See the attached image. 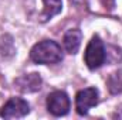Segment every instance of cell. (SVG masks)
Masks as SVG:
<instances>
[{"mask_svg":"<svg viewBox=\"0 0 122 120\" xmlns=\"http://www.w3.org/2000/svg\"><path fill=\"white\" fill-rule=\"evenodd\" d=\"M30 58L36 64H57L62 60V50L61 47L51 40H44L37 42L30 51Z\"/></svg>","mask_w":122,"mask_h":120,"instance_id":"obj_1","label":"cell"},{"mask_svg":"<svg viewBox=\"0 0 122 120\" xmlns=\"http://www.w3.org/2000/svg\"><path fill=\"white\" fill-rule=\"evenodd\" d=\"M105 60H107V52H105L104 42L98 35H94L87 45L84 61L90 69H97L105 62Z\"/></svg>","mask_w":122,"mask_h":120,"instance_id":"obj_2","label":"cell"},{"mask_svg":"<svg viewBox=\"0 0 122 120\" xmlns=\"http://www.w3.org/2000/svg\"><path fill=\"white\" fill-rule=\"evenodd\" d=\"M99 100V93L95 88H85L80 90L75 96V109L77 113L81 116H85L90 109L98 105Z\"/></svg>","mask_w":122,"mask_h":120,"instance_id":"obj_3","label":"cell"},{"mask_svg":"<svg viewBox=\"0 0 122 120\" xmlns=\"http://www.w3.org/2000/svg\"><path fill=\"white\" fill-rule=\"evenodd\" d=\"M47 109L53 116H64L70 110V99L65 92L54 90L47 96Z\"/></svg>","mask_w":122,"mask_h":120,"instance_id":"obj_4","label":"cell"},{"mask_svg":"<svg viewBox=\"0 0 122 120\" xmlns=\"http://www.w3.org/2000/svg\"><path fill=\"white\" fill-rule=\"evenodd\" d=\"M30 106L24 99L20 97H11L4 103V106L0 110V116L4 119H17L29 115Z\"/></svg>","mask_w":122,"mask_h":120,"instance_id":"obj_5","label":"cell"},{"mask_svg":"<svg viewBox=\"0 0 122 120\" xmlns=\"http://www.w3.org/2000/svg\"><path fill=\"white\" fill-rule=\"evenodd\" d=\"M14 85L23 93H33V92H37V90L41 89L43 79L38 74L33 72V74H26V75L19 76L14 81Z\"/></svg>","mask_w":122,"mask_h":120,"instance_id":"obj_6","label":"cell"},{"mask_svg":"<svg viewBox=\"0 0 122 120\" xmlns=\"http://www.w3.org/2000/svg\"><path fill=\"white\" fill-rule=\"evenodd\" d=\"M81 40H82V34L81 31L77 28L68 30L64 34V47L67 50V52L70 54H77L81 45Z\"/></svg>","mask_w":122,"mask_h":120,"instance_id":"obj_7","label":"cell"},{"mask_svg":"<svg viewBox=\"0 0 122 120\" xmlns=\"http://www.w3.org/2000/svg\"><path fill=\"white\" fill-rule=\"evenodd\" d=\"M44 9L41 14V21H47L51 17L57 16L62 9V0H43Z\"/></svg>","mask_w":122,"mask_h":120,"instance_id":"obj_8","label":"cell"},{"mask_svg":"<svg viewBox=\"0 0 122 120\" xmlns=\"http://www.w3.org/2000/svg\"><path fill=\"white\" fill-rule=\"evenodd\" d=\"M107 86H108V90H109L112 95L122 93V71L121 69L112 72V74L108 76V79H107Z\"/></svg>","mask_w":122,"mask_h":120,"instance_id":"obj_9","label":"cell"}]
</instances>
